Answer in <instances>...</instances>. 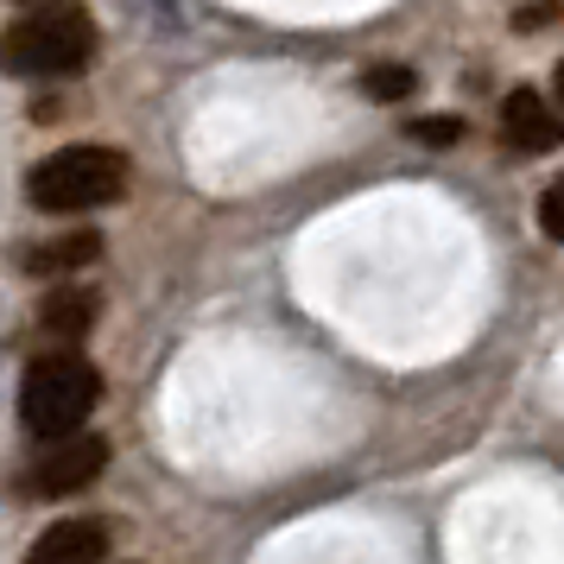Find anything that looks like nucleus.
Segmentation results:
<instances>
[{"instance_id": "obj_1", "label": "nucleus", "mask_w": 564, "mask_h": 564, "mask_svg": "<svg viewBox=\"0 0 564 564\" xmlns=\"http://www.w3.org/2000/svg\"><path fill=\"white\" fill-rule=\"evenodd\" d=\"M96 57V20L83 0H52L32 7L7 26V70L20 77H77Z\"/></svg>"}, {"instance_id": "obj_2", "label": "nucleus", "mask_w": 564, "mask_h": 564, "mask_svg": "<svg viewBox=\"0 0 564 564\" xmlns=\"http://www.w3.org/2000/svg\"><path fill=\"white\" fill-rule=\"evenodd\" d=\"M128 191V159L115 147H64V153L39 159L26 178L32 209H52V216H83V209H102Z\"/></svg>"}, {"instance_id": "obj_3", "label": "nucleus", "mask_w": 564, "mask_h": 564, "mask_svg": "<svg viewBox=\"0 0 564 564\" xmlns=\"http://www.w3.org/2000/svg\"><path fill=\"white\" fill-rule=\"evenodd\" d=\"M102 400V375L89 368L83 356H39L26 368V381H20V419H26V432H39L45 444L52 437H70L89 425V412Z\"/></svg>"}, {"instance_id": "obj_4", "label": "nucleus", "mask_w": 564, "mask_h": 564, "mask_svg": "<svg viewBox=\"0 0 564 564\" xmlns=\"http://www.w3.org/2000/svg\"><path fill=\"white\" fill-rule=\"evenodd\" d=\"M108 469V437L96 432H70V437H52L45 444V457L26 469V495H77V488L102 482Z\"/></svg>"}, {"instance_id": "obj_5", "label": "nucleus", "mask_w": 564, "mask_h": 564, "mask_svg": "<svg viewBox=\"0 0 564 564\" xmlns=\"http://www.w3.org/2000/svg\"><path fill=\"white\" fill-rule=\"evenodd\" d=\"M501 140L513 153H558L564 147V115L558 102H545L539 89H513L501 102Z\"/></svg>"}, {"instance_id": "obj_6", "label": "nucleus", "mask_w": 564, "mask_h": 564, "mask_svg": "<svg viewBox=\"0 0 564 564\" xmlns=\"http://www.w3.org/2000/svg\"><path fill=\"white\" fill-rule=\"evenodd\" d=\"M108 545H115V527L83 513V520H57L52 533H39L26 564H102Z\"/></svg>"}, {"instance_id": "obj_7", "label": "nucleus", "mask_w": 564, "mask_h": 564, "mask_svg": "<svg viewBox=\"0 0 564 564\" xmlns=\"http://www.w3.org/2000/svg\"><path fill=\"white\" fill-rule=\"evenodd\" d=\"M89 260H102V235L96 229H77V235H57V241H39L26 254V273L39 280H64V273H77Z\"/></svg>"}, {"instance_id": "obj_8", "label": "nucleus", "mask_w": 564, "mask_h": 564, "mask_svg": "<svg viewBox=\"0 0 564 564\" xmlns=\"http://www.w3.org/2000/svg\"><path fill=\"white\" fill-rule=\"evenodd\" d=\"M96 292L89 285H57L52 299L39 305V324H45V336H64V343H77V336H89V324H96Z\"/></svg>"}, {"instance_id": "obj_9", "label": "nucleus", "mask_w": 564, "mask_h": 564, "mask_svg": "<svg viewBox=\"0 0 564 564\" xmlns=\"http://www.w3.org/2000/svg\"><path fill=\"white\" fill-rule=\"evenodd\" d=\"M361 89H368V96H381V102H406L412 89H419V77H412L406 64H375V70L361 77Z\"/></svg>"}, {"instance_id": "obj_10", "label": "nucleus", "mask_w": 564, "mask_h": 564, "mask_svg": "<svg viewBox=\"0 0 564 564\" xmlns=\"http://www.w3.org/2000/svg\"><path fill=\"white\" fill-rule=\"evenodd\" d=\"M539 229L552 235V241H564V178L545 184V197H539Z\"/></svg>"}, {"instance_id": "obj_11", "label": "nucleus", "mask_w": 564, "mask_h": 564, "mask_svg": "<svg viewBox=\"0 0 564 564\" xmlns=\"http://www.w3.org/2000/svg\"><path fill=\"white\" fill-rule=\"evenodd\" d=\"M419 140H432V147H451V140H463V121H419Z\"/></svg>"}, {"instance_id": "obj_12", "label": "nucleus", "mask_w": 564, "mask_h": 564, "mask_svg": "<svg viewBox=\"0 0 564 564\" xmlns=\"http://www.w3.org/2000/svg\"><path fill=\"white\" fill-rule=\"evenodd\" d=\"M552 102L564 108V64H558V77H552Z\"/></svg>"}]
</instances>
